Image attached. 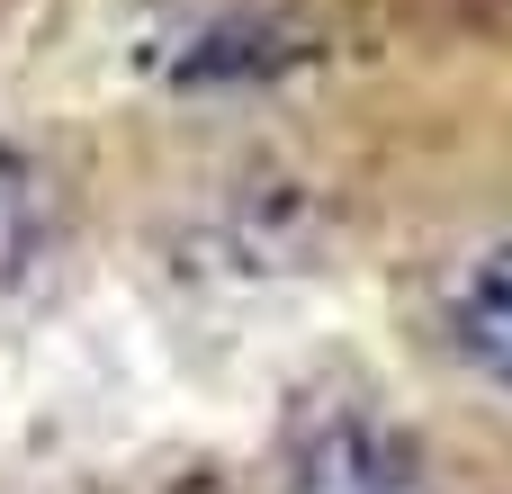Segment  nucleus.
Instances as JSON below:
<instances>
[{
  "label": "nucleus",
  "instance_id": "obj_2",
  "mask_svg": "<svg viewBox=\"0 0 512 494\" xmlns=\"http://www.w3.org/2000/svg\"><path fill=\"white\" fill-rule=\"evenodd\" d=\"M459 342H468V360L495 387H512V243H495L468 270V288H459Z\"/></svg>",
  "mask_w": 512,
  "mask_h": 494
},
{
  "label": "nucleus",
  "instance_id": "obj_1",
  "mask_svg": "<svg viewBox=\"0 0 512 494\" xmlns=\"http://www.w3.org/2000/svg\"><path fill=\"white\" fill-rule=\"evenodd\" d=\"M279 494H432V468L396 423L324 414V423L297 432V450L279 468Z\"/></svg>",
  "mask_w": 512,
  "mask_h": 494
},
{
  "label": "nucleus",
  "instance_id": "obj_3",
  "mask_svg": "<svg viewBox=\"0 0 512 494\" xmlns=\"http://www.w3.org/2000/svg\"><path fill=\"white\" fill-rule=\"evenodd\" d=\"M54 243V189L27 153H0V288H18Z\"/></svg>",
  "mask_w": 512,
  "mask_h": 494
}]
</instances>
